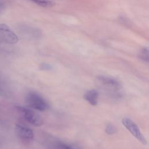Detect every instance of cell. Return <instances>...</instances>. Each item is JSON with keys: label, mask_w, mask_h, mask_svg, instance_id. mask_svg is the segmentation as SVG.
Instances as JSON below:
<instances>
[{"label": "cell", "mask_w": 149, "mask_h": 149, "mask_svg": "<svg viewBox=\"0 0 149 149\" xmlns=\"http://www.w3.org/2000/svg\"><path fill=\"white\" fill-rule=\"evenodd\" d=\"M25 102L27 107L31 109L44 111L49 107L48 104L44 97L35 91L29 92L26 95Z\"/></svg>", "instance_id": "6da1fadb"}, {"label": "cell", "mask_w": 149, "mask_h": 149, "mask_svg": "<svg viewBox=\"0 0 149 149\" xmlns=\"http://www.w3.org/2000/svg\"><path fill=\"white\" fill-rule=\"evenodd\" d=\"M16 108L23 118L29 123L35 126H40L43 125L42 118L33 109L20 106H17Z\"/></svg>", "instance_id": "7a4b0ae2"}, {"label": "cell", "mask_w": 149, "mask_h": 149, "mask_svg": "<svg viewBox=\"0 0 149 149\" xmlns=\"http://www.w3.org/2000/svg\"><path fill=\"white\" fill-rule=\"evenodd\" d=\"M17 36L6 24H0V44H14L17 42Z\"/></svg>", "instance_id": "3957f363"}, {"label": "cell", "mask_w": 149, "mask_h": 149, "mask_svg": "<svg viewBox=\"0 0 149 149\" xmlns=\"http://www.w3.org/2000/svg\"><path fill=\"white\" fill-rule=\"evenodd\" d=\"M122 123L125 127L140 143L143 144H147V140L141 133L138 126L132 120L126 118L122 120Z\"/></svg>", "instance_id": "277c9868"}, {"label": "cell", "mask_w": 149, "mask_h": 149, "mask_svg": "<svg viewBox=\"0 0 149 149\" xmlns=\"http://www.w3.org/2000/svg\"><path fill=\"white\" fill-rule=\"evenodd\" d=\"M15 131L17 137L22 143L29 144L33 141L34 133L31 129L20 125H16Z\"/></svg>", "instance_id": "5b68a950"}, {"label": "cell", "mask_w": 149, "mask_h": 149, "mask_svg": "<svg viewBox=\"0 0 149 149\" xmlns=\"http://www.w3.org/2000/svg\"><path fill=\"white\" fill-rule=\"evenodd\" d=\"M97 80L100 83L109 88L114 90H119L122 88L120 83L115 79L105 76H97Z\"/></svg>", "instance_id": "8992f818"}, {"label": "cell", "mask_w": 149, "mask_h": 149, "mask_svg": "<svg viewBox=\"0 0 149 149\" xmlns=\"http://www.w3.org/2000/svg\"><path fill=\"white\" fill-rule=\"evenodd\" d=\"M83 98L90 105L93 106H95L98 103V93L97 90L94 89L88 90L84 94Z\"/></svg>", "instance_id": "52a82bcc"}, {"label": "cell", "mask_w": 149, "mask_h": 149, "mask_svg": "<svg viewBox=\"0 0 149 149\" xmlns=\"http://www.w3.org/2000/svg\"><path fill=\"white\" fill-rule=\"evenodd\" d=\"M54 149H80L62 141H55L53 144Z\"/></svg>", "instance_id": "ba28073f"}, {"label": "cell", "mask_w": 149, "mask_h": 149, "mask_svg": "<svg viewBox=\"0 0 149 149\" xmlns=\"http://www.w3.org/2000/svg\"><path fill=\"white\" fill-rule=\"evenodd\" d=\"M42 7H51L54 5L52 0H29Z\"/></svg>", "instance_id": "9c48e42d"}, {"label": "cell", "mask_w": 149, "mask_h": 149, "mask_svg": "<svg viewBox=\"0 0 149 149\" xmlns=\"http://www.w3.org/2000/svg\"><path fill=\"white\" fill-rule=\"evenodd\" d=\"M139 57L141 59L146 61L147 62H148V50L147 48H143L140 52Z\"/></svg>", "instance_id": "30bf717a"}, {"label": "cell", "mask_w": 149, "mask_h": 149, "mask_svg": "<svg viewBox=\"0 0 149 149\" xmlns=\"http://www.w3.org/2000/svg\"><path fill=\"white\" fill-rule=\"evenodd\" d=\"M105 132L108 134H113L116 132V128L112 125L109 124L105 127Z\"/></svg>", "instance_id": "8fae6325"}, {"label": "cell", "mask_w": 149, "mask_h": 149, "mask_svg": "<svg viewBox=\"0 0 149 149\" xmlns=\"http://www.w3.org/2000/svg\"><path fill=\"white\" fill-rule=\"evenodd\" d=\"M52 66L48 63H42L40 65V69L41 70H51L52 69Z\"/></svg>", "instance_id": "7c38bea8"}, {"label": "cell", "mask_w": 149, "mask_h": 149, "mask_svg": "<svg viewBox=\"0 0 149 149\" xmlns=\"http://www.w3.org/2000/svg\"><path fill=\"white\" fill-rule=\"evenodd\" d=\"M6 7V2L3 0H0V13L2 12V10Z\"/></svg>", "instance_id": "4fadbf2b"}, {"label": "cell", "mask_w": 149, "mask_h": 149, "mask_svg": "<svg viewBox=\"0 0 149 149\" xmlns=\"http://www.w3.org/2000/svg\"><path fill=\"white\" fill-rule=\"evenodd\" d=\"M0 145H1V141H0Z\"/></svg>", "instance_id": "5bb4252c"}]
</instances>
